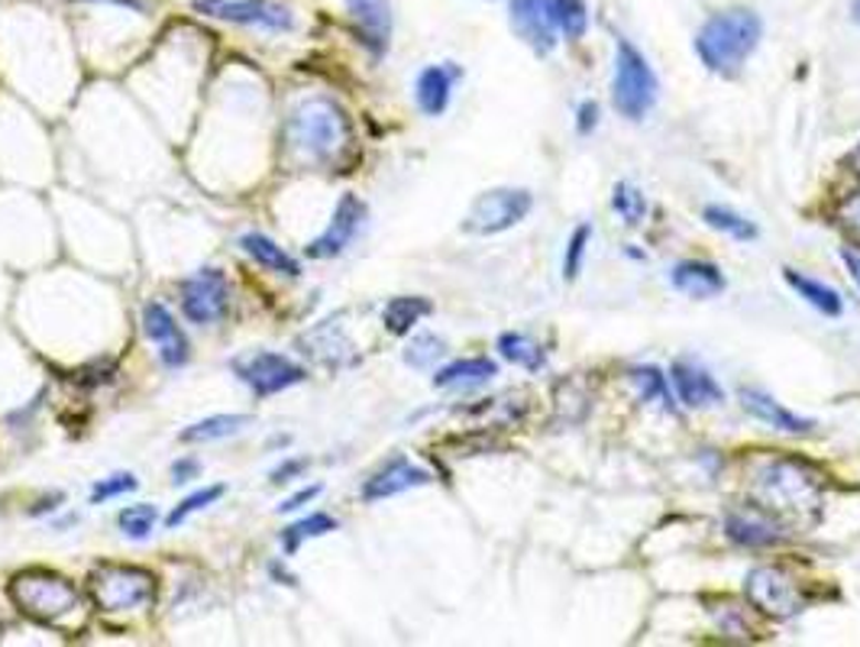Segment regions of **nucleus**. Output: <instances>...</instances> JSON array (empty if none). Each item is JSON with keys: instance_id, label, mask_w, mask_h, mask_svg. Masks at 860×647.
I'll return each instance as SVG.
<instances>
[{"instance_id": "f257e3e1", "label": "nucleus", "mask_w": 860, "mask_h": 647, "mask_svg": "<svg viewBox=\"0 0 860 647\" xmlns=\"http://www.w3.org/2000/svg\"><path fill=\"white\" fill-rule=\"evenodd\" d=\"M282 143H286L288 162L301 169L304 165L331 169L353 152V127L336 100L318 95V98L298 100L291 107Z\"/></svg>"}, {"instance_id": "f03ea898", "label": "nucleus", "mask_w": 860, "mask_h": 647, "mask_svg": "<svg viewBox=\"0 0 860 647\" xmlns=\"http://www.w3.org/2000/svg\"><path fill=\"white\" fill-rule=\"evenodd\" d=\"M764 33V23L748 7H731L706 20V26L696 33V52L716 75H738L741 65L757 50Z\"/></svg>"}, {"instance_id": "7ed1b4c3", "label": "nucleus", "mask_w": 860, "mask_h": 647, "mask_svg": "<svg viewBox=\"0 0 860 647\" xmlns=\"http://www.w3.org/2000/svg\"><path fill=\"white\" fill-rule=\"evenodd\" d=\"M10 599L17 602V608L30 618H36L40 625L49 628H68L72 622H82V593L75 590V583H68L58 573L49 570H26L17 573L10 583Z\"/></svg>"}, {"instance_id": "20e7f679", "label": "nucleus", "mask_w": 860, "mask_h": 647, "mask_svg": "<svg viewBox=\"0 0 860 647\" xmlns=\"http://www.w3.org/2000/svg\"><path fill=\"white\" fill-rule=\"evenodd\" d=\"M754 493L761 508L783 518H809L821 502V486L813 470L799 460H770L757 470Z\"/></svg>"}, {"instance_id": "39448f33", "label": "nucleus", "mask_w": 860, "mask_h": 647, "mask_svg": "<svg viewBox=\"0 0 860 647\" xmlns=\"http://www.w3.org/2000/svg\"><path fill=\"white\" fill-rule=\"evenodd\" d=\"M155 596V580L140 567L104 563L92 573V599L104 612H133Z\"/></svg>"}, {"instance_id": "423d86ee", "label": "nucleus", "mask_w": 860, "mask_h": 647, "mask_svg": "<svg viewBox=\"0 0 860 647\" xmlns=\"http://www.w3.org/2000/svg\"><path fill=\"white\" fill-rule=\"evenodd\" d=\"M612 98L619 114L631 117V120H644L647 110L657 100V78L647 65V58L634 50L631 43H619V55H615V85H612Z\"/></svg>"}, {"instance_id": "0eeeda50", "label": "nucleus", "mask_w": 860, "mask_h": 647, "mask_svg": "<svg viewBox=\"0 0 860 647\" xmlns=\"http://www.w3.org/2000/svg\"><path fill=\"white\" fill-rule=\"evenodd\" d=\"M534 207V198L525 188H492V192H482L466 220H463V230L466 234H476V237H492V234H502V230H512L525 220Z\"/></svg>"}, {"instance_id": "6e6552de", "label": "nucleus", "mask_w": 860, "mask_h": 647, "mask_svg": "<svg viewBox=\"0 0 860 647\" xmlns=\"http://www.w3.org/2000/svg\"><path fill=\"white\" fill-rule=\"evenodd\" d=\"M234 373L259 399L279 396V392H286L291 386L304 382V376H308L294 359H288L282 353H272V349H256V353L237 356L234 359Z\"/></svg>"}, {"instance_id": "1a4fd4ad", "label": "nucleus", "mask_w": 860, "mask_h": 647, "mask_svg": "<svg viewBox=\"0 0 860 647\" xmlns=\"http://www.w3.org/2000/svg\"><path fill=\"white\" fill-rule=\"evenodd\" d=\"M227 311H230V282L221 269L204 266L182 282V314L192 324L211 327L224 321Z\"/></svg>"}, {"instance_id": "9d476101", "label": "nucleus", "mask_w": 860, "mask_h": 647, "mask_svg": "<svg viewBox=\"0 0 860 647\" xmlns=\"http://www.w3.org/2000/svg\"><path fill=\"white\" fill-rule=\"evenodd\" d=\"M192 7L204 17L227 20L239 26H259L272 33H288L294 26L291 10L272 0H192Z\"/></svg>"}, {"instance_id": "9b49d317", "label": "nucleus", "mask_w": 860, "mask_h": 647, "mask_svg": "<svg viewBox=\"0 0 860 647\" xmlns=\"http://www.w3.org/2000/svg\"><path fill=\"white\" fill-rule=\"evenodd\" d=\"M748 599L773 618H793L803 608V596L796 583L776 567H757L748 573Z\"/></svg>"}, {"instance_id": "f8f14e48", "label": "nucleus", "mask_w": 860, "mask_h": 647, "mask_svg": "<svg viewBox=\"0 0 860 647\" xmlns=\"http://www.w3.org/2000/svg\"><path fill=\"white\" fill-rule=\"evenodd\" d=\"M363 220H366V204L356 195H343V198L336 201L334 217H331L327 230L321 237H314L304 247V252L311 259H334V256H340L343 249L353 244V237L359 234Z\"/></svg>"}, {"instance_id": "ddd939ff", "label": "nucleus", "mask_w": 860, "mask_h": 647, "mask_svg": "<svg viewBox=\"0 0 860 647\" xmlns=\"http://www.w3.org/2000/svg\"><path fill=\"white\" fill-rule=\"evenodd\" d=\"M143 331L169 369H179L189 363V337L182 334L179 321L172 317V311L162 301H149L143 308Z\"/></svg>"}, {"instance_id": "4468645a", "label": "nucleus", "mask_w": 860, "mask_h": 647, "mask_svg": "<svg viewBox=\"0 0 860 647\" xmlns=\"http://www.w3.org/2000/svg\"><path fill=\"white\" fill-rule=\"evenodd\" d=\"M512 26L537 52H550L557 46V10L553 0H512Z\"/></svg>"}, {"instance_id": "2eb2a0df", "label": "nucleus", "mask_w": 860, "mask_h": 647, "mask_svg": "<svg viewBox=\"0 0 860 647\" xmlns=\"http://www.w3.org/2000/svg\"><path fill=\"white\" fill-rule=\"evenodd\" d=\"M428 483H430L428 470L415 466L408 456H395V460L385 463L376 476L366 479V486H363V498H366V502H383V498L401 496V493H408V489L428 486Z\"/></svg>"}, {"instance_id": "dca6fc26", "label": "nucleus", "mask_w": 860, "mask_h": 647, "mask_svg": "<svg viewBox=\"0 0 860 647\" xmlns=\"http://www.w3.org/2000/svg\"><path fill=\"white\" fill-rule=\"evenodd\" d=\"M346 10L359 30L363 46L373 55H385L391 40V7L388 0H346Z\"/></svg>"}, {"instance_id": "f3484780", "label": "nucleus", "mask_w": 860, "mask_h": 647, "mask_svg": "<svg viewBox=\"0 0 860 647\" xmlns=\"http://www.w3.org/2000/svg\"><path fill=\"white\" fill-rule=\"evenodd\" d=\"M738 401H741V408H744L751 418H757L761 424L773 428V431H783V434H809V431H813V421H806V418L786 411L780 401L770 399L766 392L741 389V392H738Z\"/></svg>"}, {"instance_id": "a211bd4d", "label": "nucleus", "mask_w": 860, "mask_h": 647, "mask_svg": "<svg viewBox=\"0 0 860 647\" xmlns=\"http://www.w3.org/2000/svg\"><path fill=\"white\" fill-rule=\"evenodd\" d=\"M728 538L744 548H766L783 541V525L770 511H734L728 518Z\"/></svg>"}, {"instance_id": "6ab92c4d", "label": "nucleus", "mask_w": 860, "mask_h": 647, "mask_svg": "<svg viewBox=\"0 0 860 647\" xmlns=\"http://www.w3.org/2000/svg\"><path fill=\"white\" fill-rule=\"evenodd\" d=\"M673 386H676L679 401L689 405V408H706V405L721 401V386L706 369H699L692 363H676L673 366Z\"/></svg>"}, {"instance_id": "aec40b11", "label": "nucleus", "mask_w": 860, "mask_h": 647, "mask_svg": "<svg viewBox=\"0 0 860 647\" xmlns=\"http://www.w3.org/2000/svg\"><path fill=\"white\" fill-rule=\"evenodd\" d=\"M669 282L689 295V299H712L718 292H724V276L718 272V266L712 262H699V259H689V262H679L669 276Z\"/></svg>"}, {"instance_id": "412c9836", "label": "nucleus", "mask_w": 860, "mask_h": 647, "mask_svg": "<svg viewBox=\"0 0 860 647\" xmlns=\"http://www.w3.org/2000/svg\"><path fill=\"white\" fill-rule=\"evenodd\" d=\"M453 82H456V68H447V65H430L418 75V85H415V98H418V107L428 114V117H440L450 104V91H453Z\"/></svg>"}, {"instance_id": "4be33fe9", "label": "nucleus", "mask_w": 860, "mask_h": 647, "mask_svg": "<svg viewBox=\"0 0 860 647\" xmlns=\"http://www.w3.org/2000/svg\"><path fill=\"white\" fill-rule=\"evenodd\" d=\"M492 376H498V366L485 356H473V359H453L443 369H437L433 386L437 389H470V386H482Z\"/></svg>"}, {"instance_id": "5701e85b", "label": "nucleus", "mask_w": 860, "mask_h": 647, "mask_svg": "<svg viewBox=\"0 0 860 647\" xmlns=\"http://www.w3.org/2000/svg\"><path fill=\"white\" fill-rule=\"evenodd\" d=\"M239 247L246 256H252L262 269L269 272H279V276H288V279H298L301 276V266L294 256H288L286 249L279 247L276 240H269L266 234H243L239 237Z\"/></svg>"}, {"instance_id": "b1692460", "label": "nucleus", "mask_w": 860, "mask_h": 647, "mask_svg": "<svg viewBox=\"0 0 860 647\" xmlns=\"http://www.w3.org/2000/svg\"><path fill=\"white\" fill-rule=\"evenodd\" d=\"M252 424L249 414H211L204 421H197L192 428L182 431V444H211V441H224L234 438L239 431H246Z\"/></svg>"}, {"instance_id": "393cba45", "label": "nucleus", "mask_w": 860, "mask_h": 647, "mask_svg": "<svg viewBox=\"0 0 860 647\" xmlns=\"http://www.w3.org/2000/svg\"><path fill=\"white\" fill-rule=\"evenodd\" d=\"M428 314H430V301L421 299V295H401V299H391L388 304H385L383 311L385 331L395 334V337H405V334H411V327H415L421 317H428Z\"/></svg>"}, {"instance_id": "a878e982", "label": "nucleus", "mask_w": 860, "mask_h": 647, "mask_svg": "<svg viewBox=\"0 0 860 647\" xmlns=\"http://www.w3.org/2000/svg\"><path fill=\"white\" fill-rule=\"evenodd\" d=\"M786 282L803 295V299L813 304L815 311H821L825 317H838L841 311H845V301L841 295L835 292V289H828V285H821L818 279H809V276H799V272H793V269H786Z\"/></svg>"}, {"instance_id": "bb28decb", "label": "nucleus", "mask_w": 860, "mask_h": 647, "mask_svg": "<svg viewBox=\"0 0 860 647\" xmlns=\"http://www.w3.org/2000/svg\"><path fill=\"white\" fill-rule=\"evenodd\" d=\"M336 528H340V521H336L334 515L314 511V515H308V518L288 525L279 541H282V550H286V553H294L304 541H311V538H324V535H331V531H336Z\"/></svg>"}, {"instance_id": "cd10ccee", "label": "nucleus", "mask_w": 860, "mask_h": 647, "mask_svg": "<svg viewBox=\"0 0 860 647\" xmlns=\"http://www.w3.org/2000/svg\"><path fill=\"white\" fill-rule=\"evenodd\" d=\"M702 220H706L709 227L721 230V234L734 237V240H757V227H754L748 217H741L738 211H731V207L709 204V207L702 211Z\"/></svg>"}, {"instance_id": "c85d7f7f", "label": "nucleus", "mask_w": 860, "mask_h": 647, "mask_svg": "<svg viewBox=\"0 0 860 647\" xmlns=\"http://www.w3.org/2000/svg\"><path fill=\"white\" fill-rule=\"evenodd\" d=\"M498 353H502L508 363L525 366L530 373L544 366V349L537 347L530 337H525V334H502V337H498Z\"/></svg>"}, {"instance_id": "c756f323", "label": "nucleus", "mask_w": 860, "mask_h": 647, "mask_svg": "<svg viewBox=\"0 0 860 647\" xmlns=\"http://www.w3.org/2000/svg\"><path fill=\"white\" fill-rule=\"evenodd\" d=\"M155 521H159V511H155V505H127L120 515H117V525H120V531L127 535V538H133V541H143L149 538L152 531H155Z\"/></svg>"}, {"instance_id": "7c9ffc66", "label": "nucleus", "mask_w": 860, "mask_h": 647, "mask_svg": "<svg viewBox=\"0 0 860 647\" xmlns=\"http://www.w3.org/2000/svg\"><path fill=\"white\" fill-rule=\"evenodd\" d=\"M631 379H634V386H637V392H641V399L644 401H657V405H664L667 411H673L676 405L669 399V389H667V379H664V373L660 369H654V366H637V369H631Z\"/></svg>"}, {"instance_id": "2f4dec72", "label": "nucleus", "mask_w": 860, "mask_h": 647, "mask_svg": "<svg viewBox=\"0 0 860 647\" xmlns=\"http://www.w3.org/2000/svg\"><path fill=\"white\" fill-rule=\"evenodd\" d=\"M227 489L224 486H204V489H197L189 498H182L172 511H169V518H165V528H179V525H185L189 518H192L194 511H204L207 505H214L217 498L224 496Z\"/></svg>"}, {"instance_id": "473e14b6", "label": "nucleus", "mask_w": 860, "mask_h": 647, "mask_svg": "<svg viewBox=\"0 0 860 647\" xmlns=\"http://www.w3.org/2000/svg\"><path fill=\"white\" fill-rule=\"evenodd\" d=\"M443 353H447V344L437 334H418L405 349V363L415 369H430L433 363L443 359Z\"/></svg>"}, {"instance_id": "72a5a7b5", "label": "nucleus", "mask_w": 860, "mask_h": 647, "mask_svg": "<svg viewBox=\"0 0 860 647\" xmlns=\"http://www.w3.org/2000/svg\"><path fill=\"white\" fill-rule=\"evenodd\" d=\"M612 207L619 211V217H622L624 224H641L644 220V214H647V201L644 195L634 188V185H627V182H619L615 185V198H612Z\"/></svg>"}, {"instance_id": "f704fd0d", "label": "nucleus", "mask_w": 860, "mask_h": 647, "mask_svg": "<svg viewBox=\"0 0 860 647\" xmlns=\"http://www.w3.org/2000/svg\"><path fill=\"white\" fill-rule=\"evenodd\" d=\"M557 20L563 26V33L570 40H579L589 26V13H585V0H553Z\"/></svg>"}, {"instance_id": "c9c22d12", "label": "nucleus", "mask_w": 860, "mask_h": 647, "mask_svg": "<svg viewBox=\"0 0 860 647\" xmlns=\"http://www.w3.org/2000/svg\"><path fill=\"white\" fill-rule=\"evenodd\" d=\"M137 489V476L133 473H114L107 479H100L95 489H92V505H100V502H110L117 496H127Z\"/></svg>"}, {"instance_id": "e433bc0d", "label": "nucleus", "mask_w": 860, "mask_h": 647, "mask_svg": "<svg viewBox=\"0 0 860 647\" xmlns=\"http://www.w3.org/2000/svg\"><path fill=\"white\" fill-rule=\"evenodd\" d=\"M585 244H589V224L576 227L573 237H570V249H567V262H563V276L567 282H573L582 269V252H585Z\"/></svg>"}, {"instance_id": "4c0bfd02", "label": "nucleus", "mask_w": 860, "mask_h": 647, "mask_svg": "<svg viewBox=\"0 0 860 647\" xmlns=\"http://www.w3.org/2000/svg\"><path fill=\"white\" fill-rule=\"evenodd\" d=\"M308 470V460H301V456H294V460H286L282 466H276L272 470V486H282V483H291V479H298L301 473Z\"/></svg>"}, {"instance_id": "58836bf2", "label": "nucleus", "mask_w": 860, "mask_h": 647, "mask_svg": "<svg viewBox=\"0 0 860 647\" xmlns=\"http://www.w3.org/2000/svg\"><path fill=\"white\" fill-rule=\"evenodd\" d=\"M197 473H201V463H197L194 456H185V460H175V463H172V483H175V486L192 483V479H197Z\"/></svg>"}, {"instance_id": "ea45409f", "label": "nucleus", "mask_w": 860, "mask_h": 647, "mask_svg": "<svg viewBox=\"0 0 860 647\" xmlns=\"http://www.w3.org/2000/svg\"><path fill=\"white\" fill-rule=\"evenodd\" d=\"M838 217H841L848 227L860 230V188L858 192H851L848 198L841 201V207H838Z\"/></svg>"}, {"instance_id": "a19ab883", "label": "nucleus", "mask_w": 860, "mask_h": 647, "mask_svg": "<svg viewBox=\"0 0 860 647\" xmlns=\"http://www.w3.org/2000/svg\"><path fill=\"white\" fill-rule=\"evenodd\" d=\"M318 496H321V486H304V489H298L291 498H286V502L279 505V511H298V508H304L308 502H314Z\"/></svg>"}, {"instance_id": "79ce46f5", "label": "nucleus", "mask_w": 860, "mask_h": 647, "mask_svg": "<svg viewBox=\"0 0 860 647\" xmlns=\"http://www.w3.org/2000/svg\"><path fill=\"white\" fill-rule=\"evenodd\" d=\"M595 117H599V107H595L592 100H585V104L579 107V130L589 133V130L595 127Z\"/></svg>"}, {"instance_id": "37998d69", "label": "nucleus", "mask_w": 860, "mask_h": 647, "mask_svg": "<svg viewBox=\"0 0 860 647\" xmlns=\"http://www.w3.org/2000/svg\"><path fill=\"white\" fill-rule=\"evenodd\" d=\"M841 259H845V266H848L851 279L858 282V289H860V252H854V249H845V252H841Z\"/></svg>"}, {"instance_id": "c03bdc74", "label": "nucleus", "mask_w": 860, "mask_h": 647, "mask_svg": "<svg viewBox=\"0 0 860 647\" xmlns=\"http://www.w3.org/2000/svg\"><path fill=\"white\" fill-rule=\"evenodd\" d=\"M269 573H272V576H276V580H286V586H294V576H291V573H288L286 567H279V563H272V567H269Z\"/></svg>"}, {"instance_id": "a18cd8bd", "label": "nucleus", "mask_w": 860, "mask_h": 647, "mask_svg": "<svg viewBox=\"0 0 860 647\" xmlns=\"http://www.w3.org/2000/svg\"><path fill=\"white\" fill-rule=\"evenodd\" d=\"M100 3H114V7H127L133 13H143V3L140 0H100Z\"/></svg>"}, {"instance_id": "49530a36", "label": "nucleus", "mask_w": 860, "mask_h": 647, "mask_svg": "<svg viewBox=\"0 0 860 647\" xmlns=\"http://www.w3.org/2000/svg\"><path fill=\"white\" fill-rule=\"evenodd\" d=\"M55 502H62V496H58V493H55V496H52V498H43V502H40V505L33 508V515H43V511H52V508H55Z\"/></svg>"}, {"instance_id": "de8ad7c7", "label": "nucleus", "mask_w": 860, "mask_h": 647, "mask_svg": "<svg viewBox=\"0 0 860 647\" xmlns=\"http://www.w3.org/2000/svg\"><path fill=\"white\" fill-rule=\"evenodd\" d=\"M851 17H854V23H860V0L851 3Z\"/></svg>"}]
</instances>
